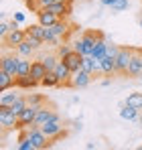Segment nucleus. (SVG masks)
I'll list each match as a JSON object with an SVG mask.
<instances>
[{"instance_id":"1","label":"nucleus","mask_w":142,"mask_h":150,"mask_svg":"<svg viewBox=\"0 0 142 150\" xmlns=\"http://www.w3.org/2000/svg\"><path fill=\"white\" fill-rule=\"evenodd\" d=\"M104 35L102 33H97V30H85L79 39H75L71 45H73V49L77 51V53H81V55H92L95 49V45H97V41L102 39Z\"/></svg>"},{"instance_id":"2","label":"nucleus","mask_w":142,"mask_h":150,"mask_svg":"<svg viewBox=\"0 0 142 150\" xmlns=\"http://www.w3.org/2000/svg\"><path fill=\"white\" fill-rule=\"evenodd\" d=\"M41 130L45 132V136L51 140V144L67 136V132H65V128H63V122H61V120H51V122H47V124L41 126Z\"/></svg>"},{"instance_id":"3","label":"nucleus","mask_w":142,"mask_h":150,"mask_svg":"<svg viewBox=\"0 0 142 150\" xmlns=\"http://www.w3.org/2000/svg\"><path fill=\"white\" fill-rule=\"evenodd\" d=\"M92 79H94L92 73H87L85 69H77V71H73L67 87H71V89H83V87H87L92 83Z\"/></svg>"},{"instance_id":"4","label":"nucleus","mask_w":142,"mask_h":150,"mask_svg":"<svg viewBox=\"0 0 142 150\" xmlns=\"http://www.w3.org/2000/svg\"><path fill=\"white\" fill-rule=\"evenodd\" d=\"M130 61H132V47H120V53L116 57V71H118V75H128Z\"/></svg>"},{"instance_id":"5","label":"nucleus","mask_w":142,"mask_h":150,"mask_svg":"<svg viewBox=\"0 0 142 150\" xmlns=\"http://www.w3.org/2000/svg\"><path fill=\"white\" fill-rule=\"evenodd\" d=\"M0 126L2 130H18V116L12 114L8 105H0Z\"/></svg>"},{"instance_id":"6","label":"nucleus","mask_w":142,"mask_h":150,"mask_svg":"<svg viewBox=\"0 0 142 150\" xmlns=\"http://www.w3.org/2000/svg\"><path fill=\"white\" fill-rule=\"evenodd\" d=\"M18 59H21V55H18L16 51H14V55L4 53V55H2V61H0V67H2L4 71H8L12 77H18Z\"/></svg>"},{"instance_id":"7","label":"nucleus","mask_w":142,"mask_h":150,"mask_svg":"<svg viewBox=\"0 0 142 150\" xmlns=\"http://www.w3.org/2000/svg\"><path fill=\"white\" fill-rule=\"evenodd\" d=\"M142 75V49L132 47V61H130V67H128V77H140Z\"/></svg>"},{"instance_id":"8","label":"nucleus","mask_w":142,"mask_h":150,"mask_svg":"<svg viewBox=\"0 0 142 150\" xmlns=\"http://www.w3.org/2000/svg\"><path fill=\"white\" fill-rule=\"evenodd\" d=\"M24 39H26V28H12L2 41H4V45L6 47H10V49H16L21 43H23Z\"/></svg>"},{"instance_id":"9","label":"nucleus","mask_w":142,"mask_h":150,"mask_svg":"<svg viewBox=\"0 0 142 150\" xmlns=\"http://www.w3.org/2000/svg\"><path fill=\"white\" fill-rule=\"evenodd\" d=\"M37 112H39L37 105H26L23 112L18 114V130H23V128H26V126L33 124L35 118H37Z\"/></svg>"},{"instance_id":"10","label":"nucleus","mask_w":142,"mask_h":150,"mask_svg":"<svg viewBox=\"0 0 142 150\" xmlns=\"http://www.w3.org/2000/svg\"><path fill=\"white\" fill-rule=\"evenodd\" d=\"M51 120H61V118H59V114H57V112H53V110H49V108H45V105H41L33 124L43 126V124H47V122H51Z\"/></svg>"},{"instance_id":"11","label":"nucleus","mask_w":142,"mask_h":150,"mask_svg":"<svg viewBox=\"0 0 142 150\" xmlns=\"http://www.w3.org/2000/svg\"><path fill=\"white\" fill-rule=\"evenodd\" d=\"M55 75L59 77L61 85H65V87H67V83H69V79H71V75H73V71L67 67V63L61 59V61L57 63V67H55Z\"/></svg>"},{"instance_id":"12","label":"nucleus","mask_w":142,"mask_h":150,"mask_svg":"<svg viewBox=\"0 0 142 150\" xmlns=\"http://www.w3.org/2000/svg\"><path fill=\"white\" fill-rule=\"evenodd\" d=\"M51 28H53V35H57V37H63V39H67V37H69V33L73 30L67 18H59V21H57L55 25L51 26Z\"/></svg>"},{"instance_id":"13","label":"nucleus","mask_w":142,"mask_h":150,"mask_svg":"<svg viewBox=\"0 0 142 150\" xmlns=\"http://www.w3.org/2000/svg\"><path fill=\"white\" fill-rule=\"evenodd\" d=\"M14 87H16V77H12L8 71L0 67V93L6 89H14Z\"/></svg>"},{"instance_id":"14","label":"nucleus","mask_w":142,"mask_h":150,"mask_svg":"<svg viewBox=\"0 0 142 150\" xmlns=\"http://www.w3.org/2000/svg\"><path fill=\"white\" fill-rule=\"evenodd\" d=\"M140 112L142 110H138V108H132V105H124V108H120V118L122 120H128V122H136L138 118H140Z\"/></svg>"},{"instance_id":"15","label":"nucleus","mask_w":142,"mask_h":150,"mask_svg":"<svg viewBox=\"0 0 142 150\" xmlns=\"http://www.w3.org/2000/svg\"><path fill=\"white\" fill-rule=\"evenodd\" d=\"M65 63H67V67H69L71 71H77V69H81V63H83V55L81 53H77V51H71L69 55L63 59Z\"/></svg>"},{"instance_id":"16","label":"nucleus","mask_w":142,"mask_h":150,"mask_svg":"<svg viewBox=\"0 0 142 150\" xmlns=\"http://www.w3.org/2000/svg\"><path fill=\"white\" fill-rule=\"evenodd\" d=\"M37 18H39V23H41L43 26H53L57 21H59V16L53 14L49 8H43L41 12H37Z\"/></svg>"},{"instance_id":"17","label":"nucleus","mask_w":142,"mask_h":150,"mask_svg":"<svg viewBox=\"0 0 142 150\" xmlns=\"http://www.w3.org/2000/svg\"><path fill=\"white\" fill-rule=\"evenodd\" d=\"M49 71H47V67L43 65V61H33V67H31V75H33V79H37L39 83L45 79V75H47Z\"/></svg>"},{"instance_id":"18","label":"nucleus","mask_w":142,"mask_h":150,"mask_svg":"<svg viewBox=\"0 0 142 150\" xmlns=\"http://www.w3.org/2000/svg\"><path fill=\"white\" fill-rule=\"evenodd\" d=\"M102 71H104V77H112V75H118L116 71V59H112V57H104L102 59Z\"/></svg>"},{"instance_id":"19","label":"nucleus","mask_w":142,"mask_h":150,"mask_svg":"<svg viewBox=\"0 0 142 150\" xmlns=\"http://www.w3.org/2000/svg\"><path fill=\"white\" fill-rule=\"evenodd\" d=\"M37 85H41L37 79H33V75H23V77H16V87L18 89H35Z\"/></svg>"},{"instance_id":"20","label":"nucleus","mask_w":142,"mask_h":150,"mask_svg":"<svg viewBox=\"0 0 142 150\" xmlns=\"http://www.w3.org/2000/svg\"><path fill=\"white\" fill-rule=\"evenodd\" d=\"M39 61H43V65L47 67V71H55V67H57V63H59L61 59H59L57 53H47V55H41Z\"/></svg>"},{"instance_id":"21","label":"nucleus","mask_w":142,"mask_h":150,"mask_svg":"<svg viewBox=\"0 0 142 150\" xmlns=\"http://www.w3.org/2000/svg\"><path fill=\"white\" fill-rule=\"evenodd\" d=\"M21 98V93H14V91H10V89H6V91H2L0 93V105H12L14 101Z\"/></svg>"},{"instance_id":"22","label":"nucleus","mask_w":142,"mask_h":150,"mask_svg":"<svg viewBox=\"0 0 142 150\" xmlns=\"http://www.w3.org/2000/svg\"><path fill=\"white\" fill-rule=\"evenodd\" d=\"M106 51H108V41L102 37V39L97 41V45H95L92 57H94V59H104V57H106Z\"/></svg>"},{"instance_id":"23","label":"nucleus","mask_w":142,"mask_h":150,"mask_svg":"<svg viewBox=\"0 0 142 150\" xmlns=\"http://www.w3.org/2000/svg\"><path fill=\"white\" fill-rule=\"evenodd\" d=\"M41 85L43 87H61V81H59V77L55 75V71H49L45 75V79L41 81Z\"/></svg>"},{"instance_id":"24","label":"nucleus","mask_w":142,"mask_h":150,"mask_svg":"<svg viewBox=\"0 0 142 150\" xmlns=\"http://www.w3.org/2000/svg\"><path fill=\"white\" fill-rule=\"evenodd\" d=\"M26 101H28V105H37V108H41V105H45V96H39V93H26Z\"/></svg>"},{"instance_id":"25","label":"nucleus","mask_w":142,"mask_h":150,"mask_svg":"<svg viewBox=\"0 0 142 150\" xmlns=\"http://www.w3.org/2000/svg\"><path fill=\"white\" fill-rule=\"evenodd\" d=\"M14 51H16L21 57H28V59H31V57H33V53H35V49H33V47H31L26 41H23V43H21V45H18Z\"/></svg>"},{"instance_id":"26","label":"nucleus","mask_w":142,"mask_h":150,"mask_svg":"<svg viewBox=\"0 0 142 150\" xmlns=\"http://www.w3.org/2000/svg\"><path fill=\"white\" fill-rule=\"evenodd\" d=\"M126 103L128 105H132V108H138V110H142V93H130L128 98H126Z\"/></svg>"},{"instance_id":"27","label":"nucleus","mask_w":142,"mask_h":150,"mask_svg":"<svg viewBox=\"0 0 142 150\" xmlns=\"http://www.w3.org/2000/svg\"><path fill=\"white\" fill-rule=\"evenodd\" d=\"M71 51H75V49H73V45H71V43H63L61 47H57V55H59V59H65Z\"/></svg>"},{"instance_id":"28","label":"nucleus","mask_w":142,"mask_h":150,"mask_svg":"<svg viewBox=\"0 0 142 150\" xmlns=\"http://www.w3.org/2000/svg\"><path fill=\"white\" fill-rule=\"evenodd\" d=\"M81 69H85L87 73L94 75V57H92V55H83V63H81Z\"/></svg>"},{"instance_id":"29","label":"nucleus","mask_w":142,"mask_h":150,"mask_svg":"<svg viewBox=\"0 0 142 150\" xmlns=\"http://www.w3.org/2000/svg\"><path fill=\"white\" fill-rule=\"evenodd\" d=\"M110 8H112V12H124L128 8V0H116Z\"/></svg>"},{"instance_id":"30","label":"nucleus","mask_w":142,"mask_h":150,"mask_svg":"<svg viewBox=\"0 0 142 150\" xmlns=\"http://www.w3.org/2000/svg\"><path fill=\"white\" fill-rule=\"evenodd\" d=\"M120 53V45H114V43H108V51H106V55L108 57H112V59H116Z\"/></svg>"},{"instance_id":"31","label":"nucleus","mask_w":142,"mask_h":150,"mask_svg":"<svg viewBox=\"0 0 142 150\" xmlns=\"http://www.w3.org/2000/svg\"><path fill=\"white\" fill-rule=\"evenodd\" d=\"M10 30H12V28H10V23H6V21H2V23H0V35H2V39H4Z\"/></svg>"},{"instance_id":"32","label":"nucleus","mask_w":142,"mask_h":150,"mask_svg":"<svg viewBox=\"0 0 142 150\" xmlns=\"http://www.w3.org/2000/svg\"><path fill=\"white\" fill-rule=\"evenodd\" d=\"M24 12H14V21H18V23H24Z\"/></svg>"},{"instance_id":"33","label":"nucleus","mask_w":142,"mask_h":150,"mask_svg":"<svg viewBox=\"0 0 142 150\" xmlns=\"http://www.w3.org/2000/svg\"><path fill=\"white\" fill-rule=\"evenodd\" d=\"M99 2H102V6H112L116 0H99Z\"/></svg>"},{"instance_id":"34","label":"nucleus","mask_w":142,"mask_h":150,"mask_svg":"<svg viewBox=\"0 0 142 150\" xmlns=\"http://www.w3.org/2000/svg\"><path fill=\"white\" fill-rule=\"evenodd\" d=\"M73 128L75 130H81V122H73Z\"/></svg>"},{"instance_id":"35","label":"nucleus","mask_w":142,"mask_h":150,"mask_svg":"<svg viewBox=\"0 0 142 150\" xmlns=\"http://www.w3.org/2000/svg\"><path fill=\"white\" fill-rule=\"evenodd\" d=\"M55 2H69V4H73V0H55Z\"/></svg>"},{"instance_id":"36","label":"nucleus","mask_w":142,"mask_h":150,"mask_svg":"<svg viewBox=\"0 0 142 150\" xmlns=\"http://www.w3.org/2000/svg\"><path fill=\"white\" fill-rule=\"evenodd\" d=\"M138 124L142 126V112H140V118H138Z\"/></svg>"},{"instance_id":"37","label":"nucleus","mask_w":142,"mask_h":150,"mask_svg":"<svg viewBox=\"0 0 142 150\" xmlns=\"http://www.w3.org/2000/svg\"><path fill=\"white\" fill-rule=\"evenodd\" d=\"M140 26H142V18H140Z\"/></svg>"},{"instance_id":"38","label":"nucleus","mask_w":142,"mask_h":150,"mask_svg":"<svg viewBox=\"0 0 142 150\" xmlns=\"http://www.w3.org/2000/svg\"><path fill=\"white\" fill-rule=\"evenodd\" d=\"M138 79H142V75H140V77H138Z\"/></svg>"},{"instance_id":"39","label":"nucleus","mask_w":142,"mask_h":150,"mask_svg":"<svg viewBox=\"0 0 142 150\" xmlns=\"http://www.w3.org/2000/svg\"><path fill=\"white\" fill-rule=\"evenodd\" d=\"M24 2H28V0H24Z\"/></svg>"},{"instance_id":"40","label":"nucleus","mask_w":142,"mask_h":150,"mask_svg":"<svg viewBox=\"0 0 142 150\" xmlns=\"http://www.w3.org/2000/svg\"><path fill=\"white\" fill-rule=\"evenodd\" d=\"M140 148H142V146H140Z\"/></svg>"}]
</instances>
